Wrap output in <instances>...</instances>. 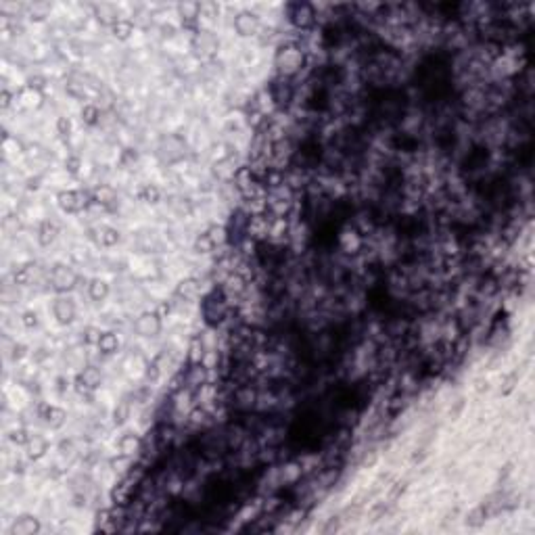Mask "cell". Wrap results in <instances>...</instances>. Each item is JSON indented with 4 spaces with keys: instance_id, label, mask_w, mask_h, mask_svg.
Instances as JSON below:
<instances>
[{
    "instance_id": "6da1fadb",
    "label": "cell",
    "mask_w": 535,
    "mask_h": 535,
    "mask_svg": "<svg viewBox=\"0 0 535 535\" xmlns=\"http://www.w3.org/2000/svg\"><path fill=\"white\" fill-rule=\"evenodd\" d=\"M53 284H55V289H59V291L71 289V286L75 284V274L69 270V268L59 266V268L53 270Z\"/></svg>"
},
{
    "instance_id": "7a4b0ae2",
    "label": "cell",
    "mask_w": 535,
    "mask_h": 535,
    "mask_svg": "<svg viewBox=\"0 0 535 535\" xmlns=\"http://www.w3.org/2000/svg\"><path fill=\"white\" fill-rule=\"evenodd\" d=\"M293 23H297L299 27H308L314 23V11H312V6L310 4H295L293 6Z\"/></svg>"
},
{
    "instance_id": "3957f363",
    "label": "cell",
    "mask_w": 535,
    "mask_h": 535,
    "mask_svg": "<svg viewBox=\"0 0 535 535\" xmlns=\"http://www.w3.org/2000/svg\"><path fill=\"white\" fill-rule=\"evenodd\" d=\"M136 329H138V333H140V334L151 336V334H155L157 331H159V318L153 316V314H144V316L138 318Z\"/></svg>"
},
{
    "instance_id": "277c9868",
    "label": "cell",
    "mask_w": 535,
    "mask_h": 535,
    "mask_svg": "<svg viewBox=\"0 0 535 535\" xmlns=\"http://www.w3.org/2000/svg\"><path fill=\"white\" fill-rule=\"evenodd\" d=\"M59 199H61V207L67 209V211H77V209H82V207L86 205L82 193H63Z\"/></svg>"
},
{
    "instance_id": "5b68a950",
    "label": "cell",
    "mask_w": 535,
    "mask_h": 535,
    "mask_svg": "<svg viewBox=\"0 0 535 535\" xmlns=\"http://www.w3.org/2000/svg\"><path fill=\"white\" fill-rule=\"evenodd\" d=\"M36 531H38V521L36 519H29V517L19 519L13 525V533H17V535H32Z\"/></svg>"
},
{
    "instance_id": "8992f818",
    "label": "cell",
    "mask_w": 535,
    "mask_h": 535,
    "mask_svg": "<svg viewBox=\"0 0 535 535\" xmlns=\"http://www.w3.org/2000/svg\"><path fill=\"white\" fill-rule=\"evenodd\" d=\"M55 316L61 322H69L73 318V305H71V301H67V299H59L57 303H55Z\"/></svg>"
},
{
    "instance_id": "52a82bcc",
    "label": "cell",
    "mask_w": 535,
    "mask_h": 535,
    "mask_svg": "<svg viewBox=\"0 0 535 535\" xmlns=\"http://www.w3.org/2000/svg\"><path fill=\"white\" fill-rule=\"evenodd\" d=\"M255 27H257V17L255 15L245 13V15H241L239 19H236V29H239L241 34H251V32H255Z\"/></svg>"
},
{
    "instance_id": "ba28073f",
    "label": "cell",
    "mask_w": 535,
    "mask_h": 535,
    "mask_svg": "<svg viewBox=\"0 0 535 535\" xmlns=\"http://www.w3.org/2000/svg\"><path fill=\"white\" fill-rule=\"evenodd\" d=\"M98 347H101L103 353H113L117 349V336L111 333L98 334Z\"/></svg>"
},
{
    "instance_id": "9c48e42d",
    "label": "cell",
    "mask_w": 535,
    "mask_h": 535,
    "mask_svg": "<svg viewBox=\"0 0 535 535\" xmlns=\"http://www.w3.org/2000/svg\"><path fill=\"white\" fill-rule=\"evenodd\" d=\"M82 381H84L86 387L94 389L98 385V381H101V374H98V370H94V368H88V370L82 372Z\"/></svg>"
},
{
    "instance_id": "30bf717a",
    "label": "cell",
    "mask_w": 535,
    "mask_h": 535,
    "mask_svg": "<svg viewBox=\"0 0 535 535\" xmlns=\"http://www.w3.org/2000/svg\"><path fill=\"white\" fill-rule=\"evenodd\" d=\"M90 295L94 297V299H103V297L107 295V284L101 282V280H94L90 284Z\"/></svg>"
},
{
    "instance_id": "8fae6325",
    "label": "cell",
    "mask_w": 535,
    "mask_h": 535,
    "mask_svg": "<svg viewBox=\"0 0 535 535\" xmlns=\"http://www.w3.org/2000/svg\"><path fill=\"white\" fill-rule=\"evenodd\" d=\"M197 249L203 251V253L211 251V249H213V239H211L209 234H201V239L197 241Z\"/></svg>"
},
{
    "instance_id": "7c38bea8",
    "label": "cell",
    "mask_w": 535,
    "mask_h": 535,
    "mask_svg": "<svg viewBox=\"0 0 535 535\" xmlns=\"http://www.w3.org/2000/svg\"><path fill=\"white\" fill-rule=\"evenodd\" d=\"M29 454L34 456V458H38V456H42L44 454V450H46V443L42 441V439H38V437H34V441H32V445H29Z\"/></svg>"
},
{
    "instance_id": "4fadbf2b",
    "label": "cell",
    "mask_w": 535,
    "mask_h": 535,
    "mask_svg": "<svg viewBox=\"0 0 535 535\" xmlns=\"http://www.w3.org/2000/svg\"><path fill=\"white\" fill-rule=\"evenodd\" d=\"M55 232H57V230H55V226L46 224V226L42 228V230H40V241H42L44 245H48V243H51V241L55 239Z\"/></svg>"
},
{
    "instance_id": "5bb4252c",
    "label": "cell",
    "mask_w": 535,
    "mask_h": 535,
    "mask_svg": "<svg viewBox=\"0 0 535 535\" xmlns=\"http://www.w3.org/2000/svg\"><path fill=\"white\" fill-rule=\"evenodd\" d=\"M120 241V234H117L115 230H105L103 232V243L105 245H113V243H117Z\"/></svg>"
},
{
    "instance_id": "9a60e30c",
    "label": "cell",
    "mask_w": 535,
    "mask_h": 535,
    "mask_svg": "<svg viewBox=\"0 0 535 535\" xmlns=\"http://www.w3.org/2000/svg\"><path fill=\"white\" fill-rule=\"evenodd\" d=\"M142 195H144V199L151 201V203H155L157 199H159V191H157V188H151V186H146Z\"/></svg>"
},
{
    "instance_id": "2e32d148",
    "label": "cell",
    "mask_w": 535,
    "mask_h": 535,
    "mask_svg": "<svg viewBox=\"0 0 535 535\" xmlns=\"http://www.w3.org/2000/svg\"><path fill=\"white\" fill-rule=\"evenodd\" d=\"M59 128H61V132H65V130H69V124H67L65 120H61V124H59Z\"/></svg>"
}]
</instances>
